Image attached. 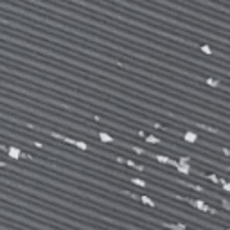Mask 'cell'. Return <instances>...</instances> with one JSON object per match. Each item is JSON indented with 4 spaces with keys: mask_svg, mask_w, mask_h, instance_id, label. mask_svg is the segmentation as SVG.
Listing matches in <instances>:
<instances>
[{
    "mask_svg": "<svg viewBox=\"0 0 230 230\" xmlns=\"http://www.w3.org/2000/svg\"><path fill=\"white\" fill-rule=\"evenodd\" d=\"M49 133H51L54 138L63 140V142H67V144H72V146L79 147V149H83V151H86V149H88V144H86V142H81V140H74V138H68V137H63V135H60V133H56V131H49Z\"/></svg>",
    "mask_w": 230,
    "mask_h": 230,
    "instance_id": "obj_1",
    "label": "cell"
},
{
    "mask_svg": "<svg viewBox=\"0 0 230 230\" xmlns=\"http://www.w3.org/2000/svg\"><path fill=\"white\" fill-rule=\"evenodd\" d=\"M187 203L189 205H192L194 209H198L201 210V212H210V214H216V210L214 209H210L209 205L203 201V199H194V198H187Z\"/></svg>",
    "mask_w": 230,
    "mask_h": 230,
    "instance_id": "obj_2",
    "label": "cell"
},
{
    "mask_svg": "<svg viewBox=\"0 0 230 230\" xmlns=\"http://www.w3.org/2000/svg\"><path fill=\"white\" fill-rule=\"evenodd\" d=\"M173 167H176L178 173H182V175H187V176L192 173V169H191V166H189V162H178V160H175Z\"/></svg>",
    "mask_w": 230,
    "mask_h": 230,
    "instance_id": "obj_3",
    "label": "cell"
},
{
    "mask_svg": "<svg viewBox=\"0 0 230 230\" xmlns=\"http://www.w3.org/2000/svg\"><path fill=\"white\" fill-rule=\"evenodd\" d=\"M7 155H9V158H14V160H20L23 155H22V151L18 149V147H14V146H11L7 147Z\"/></svg>",
    "mask_w": 230,
    "mask_h": 230,
    "instance_id": "obj_4",
    "label": "cell"
},
{
    "mask_svg": "<svg viewBox=\"0 0 230 230\" xmlns=\"http://www.w3.org/2000/svg\"><path fill=\"white\" fill-rule=\"evenodd\" d=\"M183 138H185V142H189V144H194V142L198 140V133L192 131V129H187L185 135H183Z\"/></svg>",
    "mask_w": 230,
    "mask_h": 230,
    "instance_id": "obj_5",
    "label": "cell"
},
{
    "mask_svg": "<svg viewBox=\"0 0 230 230\" xmlns=\"http://www.w3.org/2000/svg\"><path fill=\"white\" fill-rule=\"evenodd\" d=\"M99 138H101V142H106V144H112V142H113V137L108 135L106 131H99Z\"/></svg>",
    "mask_w": 230,
    "mask_h": 230,
    "instance_id": "obj_6",
    "label": "cell"
},
{
    "mask_svg": "<svg viewBox=\"0 0 230 230\" xmlns=\"http://www.w3.org/2000/svg\"><path fill=\"white\" fill-rule=\"evenodd\" d=\"M140 201H142L144 205H147V207H151V209H153V207H157V203L149 198V196H142V198H140Z\"/></svg>",
    "mask_w": 230,
    "mask_h": 230,
    "instance_id": "obj_7",
    "label": "cell"
},
{
    "mask_svg": "<svg viewBox=\"0 0 230 230\" xmlns=\"http://www.w3.org/2000/svg\"><path fill=\"white\" fill-rule=\"evenodd\" d=\"M146 142H147V144H160V138H158V137H155V135H147L146 137Z\"/></svg>",
    "mask_w": 230,
    "mask_h": 230,
    "instance_id": "obj_8",
    "label": "cell"
},
{
    "mask_svg": "<svg viewBox=\"0 0 230 230\" xmlns=\"http://www.w3.org/2000/svg\"><path fill=\"white\" fill-rule=\"evenodd\" d=\"M129 182H131V183H135V185H138V187H146V182H144L142 178H131Z\"/></svg>",
    "mask_w": 230,
    "mask_h": 230,
    "instance_id": "obj_9",
    "label": "cell"
},
{
    "mask_svg": "<svg viewBox=\"0 0 230 230\" xmlns=\"http://www.w3.org/2000/svg\"><path fill=\"white\" fill-rule=\"evenodd\" d=\"M205 83L209 84V86H218V84H220V81H218V79H212V77H209V79H205Z\"/></svg>",
    "mask_w": 230,
    "mask_h": 230,
    "instance_id": "obj_10",
    "label": "cell"
},
{
    "mask_svg": "<svg viewBox=\"0 0 230 230\" xmlns=\"http://www.w3.org/2000/svg\"><path fill=\"white\" fill-rule=\"evenodd\" d=\"M207 178H209L210 182H214V183H220V176H216V175H207Z\"/></svg>",
    "mask_w": 230,
    "mask_h": 230,
    "instance_id": "obj_11",
    "label": "cell"
},
{
    "mask_svg": "<svg viewBox=\"0 0 230 230\" xmlns=\"http://www.w3.org/2000/svg\"><path fill=\"white\" fill-rule=\"evenodd\" d=\"M221 205H223V209H225V210H228V209H230V203H228V199H227V198L221 199Z\"/></svg>",
    "mask_w": 230,
    "mask_h": 230,
    "instance_id": "obj_12",
    "label": "cell"
},
{
    "mask_svg": "<svg viewBox=\"0 0 230 230\" xmlns=\"http://www.w3.org/2000/svg\"><path fill=\"white\" fill-rule=\"evenodd\" d=\"M201 51H203L205 54H210V52H212V49H210L209 45H201Z\"/></svg>",
    "mask_w": 230,
    "mask_h": 230,
    "instance_id": "obj_13",
    "label": "cell"
}]
</instances>
